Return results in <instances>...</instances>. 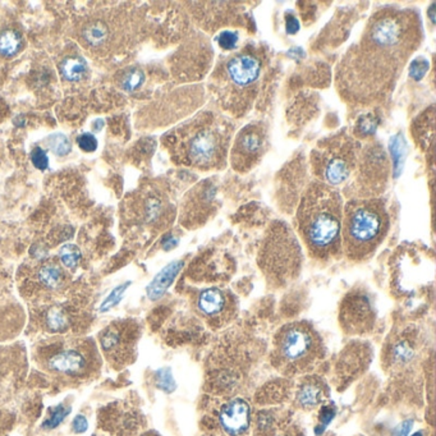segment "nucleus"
I'll return each instance as SVG.
<instances>
[{"label": "nucleus", "instance_id": "nucleus-1", "mask_svg": "<svg viewBox=\"0 0 436 436\" xmlns=\"http://www.w3.org/2000/svg\"><path fill=\"white\" fill-rule=\"evenodd\" d=\"M421 38V23L413 10L385 8L375 13L360 44L352 47L339 66L343 96L360 103L385 96Z\"/></svg>", "mask_w": 436, "mask_h": 436}, {"label": "nucleus", "instance_id": "nucleus-2", "mask_svg": "<svg viewBox=\"0 0 436 436\" xmlns=\"http://www.w3.org/2000/svg\"><path fill=\"white\" fill-rule=\"evenodd\" d=\"M234 124L217 112L205 110L168 134L174 162L199 171H218L227 164Z\"/></svg>", "mask_w": 436, "mask_h": 436}, {"label": "nucleus", "instance_id": "nucleus-3", "mask_svg": "<svg viewBox=\"0 0 436 436\" xmlns=\"http://www.w3.org/2000/svg\"><path fill=\"white\" fill-rule=\"evenodd\" d=\"M343 204L338 191L320 180L304 191L297 211L298 232L310 255L329 261L341 254Z\"/></svg>", "mask_w": 436, "mask_h": 436}, {"label": "nucleus", "instance_id": "nucleus-4", "mask_svg": "<svg viewBox=\"0 0 436 436\" xmlns=\"http://www.w3.org/2000/svg\"><path fill=\"white\" fill-rule=\"evenodd\" d=\"M265 59L263 47L250 44L219 62L211 75L210 91L226 112L238 117L251 109Z\"/></svg>", "mask_w": 436, "mask_h": 436}, {"label": "nucleus", "instance_id": "nucleus-5", "mask_svg": "<svg viewBox=\"0 0 436 436\" xmlns=\"http://www.w3.org/2000/svg\"><path fill=\"white\" fill-rule=\"evenodd\" d=\"M389 215L380 199H351L341 218V248L352 261L366 260L388 234Z\"/></svg>", "mask_w": 436, "mask_h": 436}, {"label": "nucleus", "instance_id": "nucleus-6", "mask_svg": "<svg viewBox=\"0 0 436 436\" xmlns=\"http://www.w3.org/2000/svg\"><path fill=\"white\" fill-rule=\"evenodd\" d=\"M360 146L346 132L320 141L311 152L313 174L328 186L348 180L357 167Z\"/></svg>", "mask_w": 436, "mask_h": 436}, {"label": "nucleus", "instance_id": "nucleus-7", "mask_svg": "<svg viewBox=\"0 0 436 436\" xmlns=\"http://www.w3.org/2000/svg\"><path fill=\"white\" fill-rule=\"evenodd\" d=\"M260 266L269 280L285 284L300 271L301 250L291 229L275 224L260 254Z\"/></svg>", "mask_w": 436, "mask_h": 436}, {"label": "nucleus", "instance_id": "nucleus-8", "mask_svg": "<svg viewBox=\"0 0 436 436\" xmlns=\"http://www.w3.org/2000/svg\"><path fill=\"white\" fill-rule=\"evenodd\" d=\"M276 359L283 367L304 370L313 367L323 353V343L307 324H291L284 326L275 338Z\"/></svg>", "mask_w": 436, "mask_h": 436}, {"label": "nucleus", "instance_id": "nucleus-9", "mask_svg": "<svg viewBox=\"0 0 436 436\" xmlns=\"http://www.w3.org/2000/svg\"><path fill=\"white\" fill-rule=\"evenodd\" d=\"M269 145L267 127L263 122L247 124L232 145L230 164L238 173L251 171L264 156Z\"/></svg>", "mask_w": 436, "mask_h": 436}, {"label": "nucleus", "instance_id": "nucleus-10", "mask_svg": "<svg viewBox=\"0 0 436 436\" xmlns=\"http://www.w3.org/2000/svg\"><path fill=\"white\" fill-rule=\"evenodd\" d=\"M359 171H357V182L361 187L370 191V195H374V191L383 187L388 180L389 165L387 155L383 152L380 145H369L366 150H362L359 155Z\"/></svg>", "mask_w": 436, "mask_h": 436}, {"label": "nucleus", "instance_id": "nucleus-11", "mask_svg": "<svg viewBox=\"0 0 436 436\" xmlns=\"http://www.w3.org/2000/svg\"><path fill=\"white\" fill-rule=\"evenodd\" d=\"M374 310L365 294L352 293L343 301L341 322L348 332H363L374 324Z\"/></svg>", "mask_w": 436, "mask_h": 436}, {"label": "nucleus", "instance_id": "nucleus-12", "mask_svg": "<svg viewBox=\"0 0 436 436\" xmlns=\"http://www.w3.org/2000/svg\"><path fill=\"white\" fill-rule=\"evenodd\" d=\"M217 191L214 189V184L206 180L204 183H199L196 189L190 193V208L187 209V221L189 227L196 224H202L206 219L209 218L213 210V204L215 199Z\"/></svg>", "mask_w": 436, "mask_h": 436}, {"label": "nucleus", "instance_id": "nucleus-13", "mask_svg": "<svg viewBox=\"0 0 436 436\" xmlns=\"http://www.w3.org/2000/svg\"><path fill=\"white\" fill-rule=\"evenodd\" d=\"M219 420L229 435H241L250 426V406L243 399H233L221 407Z\"/></svg>", "mask_w": 436, "mask_h": 436}, {"label": "nucleus", "instance_id": "nucleus-14", "mask_svg": "<svg viewBox=\"0 0 436 436\" xmlns=\"http://www.w3.org/2000/svg\"><path fill=\"white\" fill-rule=\"evenodd\" d=\"M49 370L66 376H80L88 367V360L78 350H63L51 354L47 361Z\"/></svg>", "mask_w": 436, "mask_h": 436}, {"label": "nucleus", "instance_id": "nucleus-15", "mask_svg": "<svg viewBox=\"0 0 436 436\" xmlns=\"http://www.w3.org/2000/svg\"><path fill=\"white\" fill-rule=\"evenodd\" d=\"M230 307V297L218 288L205 289L197 298L199 313L209 319H219Z\"/></svg>", "mask_w": 436, "mask_h": 436}, {"label": "nucleus", "instance_id": "nucleus-16", "mask_svg": "<svg viewBox=\"0 0 436 436\" xmlns=\"http://www.w3.org/2000/svg\"><path fill=\"white\" fill-rule=\"evenodd\" d=\"M183 266L182 261H174L168 266H165L159 274L154 278L152 283L147 287V297L152 301H156L162 298L164 293L168 291L171 283L174 282L175 276L178 275Z\"/></svg>", "mask_w": 436, "mask_h": 436}, {"label": "nucleus", "instance_id": "nucleus-17", "mask_svg": "<svg viewBox=\"0 0 436 436\" xmlns=\"http://www.w3.org/2000/svg\"><path fill=\"white\" fill-rule=\"evenodd\" d=\"M434 108H430L427 112L420 115L413 124L415 141H417L424 150H428V147L434 143Z\"/></svg>", "mask_w": 436, "mask_h": 436}, {"label": "nucleus", "instance_id": "nucleus-18", "mask_svg": "<svg viewBox=\"0 0 436 436\" xmlns=\"http://www.w3.org/2000/svg\"><path fill=\"white\" fill-rule=\"evenodd\" d=\"M84 40L91 48H101L109 38V27L103 21H93L84 27Z\"/></svg>", "mask_w": 436, "mask_h": 436}, {"label": "nucleus", "instance_id": "nucleus-19", "mask_svg": "<svg viewBox=\"0 0 436 436\" xmlns=\"http://www.w3.org/2000/svg\"><path fill=\"white\" fill-rule=\"evenodd\" d=\"M59 71L62 77L69 82L81 81L87 72L86 62L80 57H68L60 63Z\"/></svg>", "mask_w": 436, "mask_h": 436}, {"label": "nucleus", "instance_id": "nucleus-20", "mask_svg": "<svg viewBox=\"0 0 436 436\" xmlns=\"http://www.w3.org/2000/svg\"><path fill=\"white\" fill-rule=\"evenodd\" d=\"M22 35L17 29H8L0 32V56L12 58L22 49Z\"/></svg>", "mask_w": 436, "mask_h": 436}, {"label": "nucleus", "instance_id": "nucleus-21", "mask_svg": "<svg viewBox=\"0 0 436 436\" xmlns=\"http://www.w3.org/2000/svg\"><path fill=\"white\" fill-rule=\"evenodd\" d=\"M40 283L48 289H57L59 285L63 283L64 275L60 270V267L54 264H47L43 266L38 273Z\"/></svg>", "mask_w": 436, "mask_h": 436}, {"label": "nucleus", "instance_id": "nucleus-22", "mask_svg": "<svg viewBox=\"0 0 436 436\" xmlns=\"http://www.w3.org/2000/svg\"><path fill=\"white\" fill-rule=\"evenodd\" d=\"M323 397V390L313 383H306L302 388L298 391V402L301 403V406L304 407H313L316 404L320 403Z\"/></svg>", "mask_w": 436, "mask_h": 436}, {"label": "nucleus", "instance_id": "nucleus-23", "mask_svg": "<svg viewBox=\"0 0 436 436\" xmlns=\"http://www.w3.org/2000/svg\"><path fill=\"white\" fill-rule=\"evenodd\" d=\"M145 82V73L138 68H130L123 73L121 78V87L124 91L133 93L138 90Z\"/></svg>", "mask_w": 436, "mask_h": 436}, {"label": "nucleus", "instance_id": "nucleus-24", "mask_svg": "<svg viewBox=\"0 0 436 436\" xmlns=\"http://www.w3.org/2000/svg\"><path fill=\"white\" fill-rule=\"evenodd\" d=\"M81 251L76 245H64L59 250L60 263L66 269H76L81 261Z\"/></svg>", "mask_w": 436, "mask_h": 436}, {"label": "nucleus", "instance_id": "nucleus-25", "mask_svg": "<svg viewBox=\"0 0 436 436\" xmlns=\"http://www.w3.org/2000/svg\"><path fill=\"white\" fill-rule=\"evenodd\" d=\"M45 324L50 332H66L68 328V319L66 313L58 308H53L49 311L45 319Z\"/></svg>", "mask_w": 436, "mask_h": 436}, {"label": "nucleus", "instance_id": "nucleus-26", "mask_svg": "<svg viewBox=\"0 0 436 436\" xmlns=\"http://www.w3.org/2000/svg\"><path fill=\"white\" fill-rule=\"evenodd\" d=\"M48 147L57 156H66L72 150L71 141L63 133H54L53 136H50L48 140Z\"/></svg>", "mask_w": 436, "mask_h": 436}, {"label": "nucleus", "instance_id": "nucleus-27", "mask_svg": "<svg viewBox=\"0 0 436 436\" xmlns=\"http://www.w3.org/2000/svg\"><path fill=\"white\" fill-rule=\"evenodd\" d=\"M130 285H131V282H125L123 284L115 287L113 291L108 294V297L103 301V304H100V308H99L100 313H108L109 310H112L113 307L119 304Z\"/></svg>", "mask_w": 436, "mask_h": 436}, {"label": "nucleus", "instance_id": "nucleus-28", "mask_svg": "<svg viewBox=\"0 0 436 436\" xmlns=\"http://www.w3.org/2000/svg\"><path fill=\"white\" fill-rule=\"evenodd\" d=\"M100 343H101L103 351L108 352V353L117 351L119 348V346L122 344V334L115 328H108L103 332Z\"/></svg>", "mask_w": 436, "mask_h": 436}, {"label": "nucleus", "instance_id": "nucleus-29", "mask_svg": "<svg viewBox=\"0 0 436 436\" xmlns=\"http://www.w3.org/2000/svg\"><path fill=\"white\" fill-rule=\"evenodd\" d=\"M69 412H71V408L66 407V406H63V404L58 406V407L53 409L50 417L45 420V422L43 424V427L47 428V430L56 428V427L69 415Z\"/></svg>", "mask_w": 436, "mask_h": 436}, {"label": "nucleus", "instance_id": "nucleus-30", "mask_svg": "<svg viewBox=\"0 0 436 436\" xmlns=\"http://www.w3.org/2000/svg\"><path fill=\"white\" fill-rule=\"evenodd\" d=\"M156 381L158 387L167 393H171L175 388V383L171 376V370L168 369H162L156 372Z\"/></svg>", "mask_w": 436, "mask_h": 436}, {"label": "nucleus", "instance_id": "nucleus-31", "mask_svg": "<svg viewBox=\"0 0 436 436\" xmlns=\"http://www.w3.org/2000/svg\"><path fill=\"white\" fill-rule=\"evenodd\" d=\"M390 149H391L394 164H396V171H397V175H398L400 169H402V162H403L402 159H403V149H404V143L402 141V138L399 140L398 136L394 137L390 143Z\"/></svg>", "mask_w": 436, "mask_h": 436}, {"label": "nucleus", "instance_id": "nucleus-32", "mask_svg": "<svg viewBox=\"0 0 436 436\" xmlns=\"http://www.w3.org/2000/svg\"><path fill=\"white\" fill-rule=\"evenodd\" d=\"M375 118L371 115H366L363 118H361L360 121L356 124V132L360 136H370L376 131V121H374Z\"/></svg>", "mask_w": 436, "mask_h": 436}, {"label": "nucleus", "instance_id": "nucleus-33", "mask_svg": "<svg viewBox=\"0 0 436 436\" xmlns=\"http://www.w3.org/2000/svg\"><path fill=\"white\" fill-rule=\"evenodd\" d=\"M31 162L34 164L35 168H38V171H45L48 169L49 158L47 152L41 147H35L31 152Z\"/></svg>", "mask_w": 436, "mask_h": 436}, {"label": "nucleus", "instance_id": "nucleus-34", "mask_svg": "<svg viewBox=\"0 0 436 436\" xmlns=\"http://www.w3.org/2000/svg\"><path fill=\"white\" fill-rule=\"evenodd\" d=\"M77 145L82 152H93L97 149V140L91 133H82L77 137Z\"/></svg>", "mask_w": 436, "mask_h": 436}, {"label": "nucleus", "instance_id": "nucleus-35", "mask_svg": "<svg viewBox=\"0 0 436 436\" xmlns=\"http://www.w3.org/2000/svg\"><path fill=\"white\" fill-rule=\"evenodd\" d=\"M238 35L232 31H223L218 38L219 47L224 50H233L237 47Z\"/></svg>", "mask_w": 436, "mask_h": 436}, {"label": "nucleus", "instance_id": "nucleus-36", "mask_svg": "<svg viewBox=\"0 0 436 436\" xmlns=\"http://www.w3.org/2000/svg\"><path fill=\"white\" fill-rule=\"evenodd\" d=\"M427 69H428L427 60L422 59V58H418V59H415L413 63L411 64V68H409V76L418 81V80H421L422 77L426 75Z\"/></svg>", "mask_w": 436, "mask_h": 436}, {"label": "nucleus", "instance_id": "nucleus-37", "mask_svg": "<svg viewBox=\"0 0 436 436\" xmlns=\"http://www.w3.org/2000/svg\"><path fill=\"white\" fill-rule=\"evenodd\" d=\"M412 354H413L412 347L404 341H400L394 348V359L398 362H407L411 360Z\"/></svg>", "mask_w": 436, "mask_h": 436}, {"label": "nucleus", "instance_id": "nucleus-38", "mask_svg": "<svg viewBox=\"0 0 436 436\" xmlns=\"http://www.w3.org/2000/svg\"><path fill=\"white\" fill-rule=\"evenodd\" d=\"M72 428H73V431L76 433V434H82V433H85L86 430L88 428V422H87V418L85 416H82V415H78L73 420V422H72Z\"/></svg>", "mask_w": 436, "mask_h": 436}, {"label": "nucleus", "instance_id": "nucleus-39", "mask_svg": "<svg viewBox=\"0 0 436 436\" xmlns=\"http://www.w3.org/2000/svg\"><path fill=\"white\" fill-rule=\"evenodd\" d=\"M335 416V409L332 407H324L322 409V413H320V421L323 424L324 426L328 425L332 418Z\"/></svg>", "mask_w": 436, "mask_h": 436}, {"label": "nucleus", "instance_id": "nucleus-40", "mask_svg": "<svg viewBox=\"0 0 436 436\" xmlns=\"http://www.w3.org/2000/svg\"><path fill=\"white\" fill-rule=\"evenodd\" d=\"M413 422L412 421H404L394 430V436H407L408 433L411 431Z\"/></svg>", "mask_w": 436, "mask_h": 436}, {"label": "nucleus", "instance_id": "nucleus-41", "mask_svg": "<svg viewBox=\"0 0 436 436\" xmlns=\"http://www.w3.org/2000/svg\"><path fill=\"white\" fill-rule=\"evenodd\" d=\"M287 29H288L289 34H294L298 29L297 19H294V17L293 19H287Z\"/></svg>", "mask_w": 436, "mask_h": 436}, {"label": "nucleus", "instance_id": "nucleus-42", "mask_svg": "<svg viewBox=\"0 0 436 436\" xmlns=\"http://www.w3.org/2000/svg\"><path fill=\"white\" fill-rule=\"evenodd\" d=\"M412 436H422V434H421V433H417V434H415V435Z\"/></svg>", "mask_w": 436, "mask_h": 436}, {"label": "nucleus", "instance_id": "nucleus-43", "mask_svg": "<svg viewBox=\"0 0 436 436\" xmlns=\"http://www.w3.org/2000/svg\"><path fill=\"white\" fill-rule=\"evenodd\" d=\"M0 113H1V103H0Z\"/></svg>", "mask_w": 436, "mask_h": 436}, {"label": "nucleus", "instance_id": "nucleus-44", "mask_svg": "<svg viewBox=\"0 0 436 436\" xmlns=\"http://www.w3.org/2000/svg\"><path fill=\"white\" fill-rule=\"evenodd\" d=\"M143 436H149V435H143Z\"/></svg>", "mask_w": 436, "mask_h": 436}]
</instances>
